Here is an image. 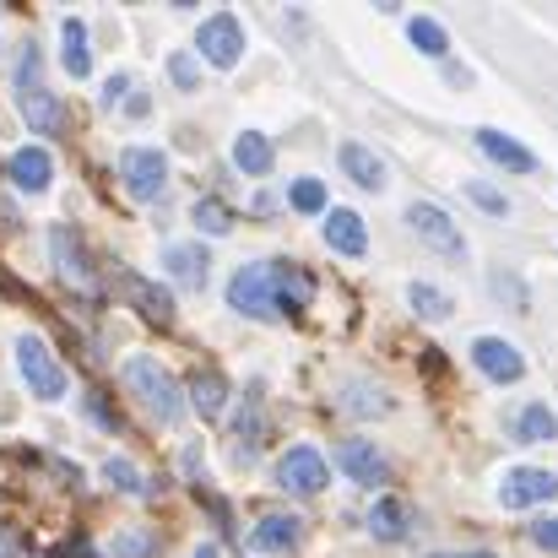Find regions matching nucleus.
Masks as SVG:
<instances>
[{"label": "nucleus", "mask_w": 558, "mask_h": 558, "mask_svg": "<svg viewBox=\"0 0 558 558\" xmlns=\"http://www.w3.org/2000/svg\"><path fill=\"white\" fill-rule=\"evenodd\" d=\"M472 364L488 374V379H499V385H515V379L526 374V359H521L505 337H477V342H472Z\"/></svg>", "instance_id": "11"}, {"label": "nucleus", "mask_w": 558, "mask_h": 558, "mask_svg": "<svg viewBox=\"0 0 558 558\" xmlns=\"http://www.w3.org/2000/svg\"><path fill=\"white\" fill-rule=\"evenodd\" d=\"M44 87V60H38V44H22V60H16V93H38Z\"/></svg>", "instance_id": "31"}, {"label": "nucleus", "mask_w": 558, "mask_h": 558, "mask_svg": "<svg viewBox=\"0 0 558 558\" xmlns=\"http://www.w3.org/2000/svg\"><path fill=\"white\" fill-rule=\"evenodd\" d=\"M125 390H131L147 412H158V417H169V423L185 417V390H180V379L163 369L158 359H147V353L125 364Z\"/></svg>", "instance_id": "1"}, {"label": "nucleus", "mask_w": 558, "mask_h": 558, "mask_svg": "<svg viewBox=\"0 0 558 558\" xmlns=\"http://www.w3.org/2000/svg\"><path fill=\"white\" fill-rule=\"evenodd\" d=\"M548 499H558V477L543 472V466H515L499 483V505L505 510H526V505H548Z\"/></svg>", "instance_id": "9"}, {"label": "nucleus", "mask_w": 558, "mask_h": 558, "mask_svg": "<svg viewBox=\"0 0 558 558\" xmlns=\"http://www.w3.org/2000/svg\"><path fill=\"white\" fill-rule=\"evenodd\" d=\"M228 304L250 320H277V288H271V260H250L228 277Z\"/></svg>", "instance_id": "2"}, {"label": "nucleus", "mask_w": 558, "mask_h": 558, "mask_svg": "<svg viewBox=\"0 0 558 558\" xmlns=\"http://www.w3.org/2000/svg\"><path fill=\"white\" fill-rule=\"evenodd\" d=\"M326 244L337 250V255H364L369 250V228H364V217L353 211V206H326Z\"/></svg>", "instance_id": "12"}, {"label": "nucleus", "mask_w": 558, "mask_h": 558, "mask_svg": "<svg viewBox=\"0 0 558 558\" xmlns=\"http://www.w3.org/2000/svg\"><path fill=\"white\" fill-rule=\"evenodd\" d=\"M515 439L521 445H554L558 439V417L548 401H526L521 417H515Z\"/></svg>", "instance_id": "23"}, {"label": "nucleus", "mask_w": 558, "mask_h": 558, "mask_svg": "<svg viewBox=\"0 0 558 558\" xmlns=\"http://www.w3.org/2000/svg\"><path fill=\"white\" fill-rule=\"evenodd\" d=\"M407 38H412L428 60H445V54H450V38H445V27H439L434 16H412V22H407Z\"/></svg>", "instance_id": "27"}, {"label": "nucleus", "mask_w": 558, "mask_h": 558, "mask_svg": "<svg viewBox=\"0 0 558 558\" xmlns=\"http://www.w3.org/2000/svg\"><path fill=\"white\" fill-rule=\"evenodd\" d=\"M304 543V521L299 515H260L250 532V554H293Z\"/></svg>", "instance_id": "14"}, {"label": "nucleus", "mask_w": 558, "mask_h": 558, "mask_svg": "<svg viewBox=\"0 0 558 558\" xmlns=\"http://www.w3.org/2000/svg\"><path fill=\"white\" fill-rule=\"evenodd\" d=\"M407 304H412V315H423V320H450V293H439V288H428V282H412V288H407Z\"/></svg>", "instance_id": "28"}, {"label": "nucleus", "mask_w": 558, "mask_h": 558, "mask_svg": "<svg viewBox=\"0 0 558 558\" xmlns=\"http://www.w3.org/2000/svg\"><path fill=\"white\" fill-rule=\"evenodd\" d=\"M271 288H277V310H288V315H299L315 299V277L288 260H271Z\"/></svg>", "instance_id": "17"}, {"label": "nucleus", "mask_w": 558, "mask_h": 558, "mask_svg": "<svg viewBox=\"0 0 558 558\" xmlns=\"http://www.w3.org/2000/svg\"><path fill=\"white\" fill-rule=\"evenodd\" d=\"M190 217H195V228L211 233V239H228V233H233V211H228V201H217V195H201Z\"/></svg>", "instance_id": "26"}, {"label": "nucleus", "mask_w": 558, "mask_h": 558, "mask_svg": "<svg viewBox=\"0 0 558 558\" xmlns=\"http://www.w3.org/2000/svg\"><path fill=\"white\" fill-rule=\"evenodd\" d=\"M337 163H342V174H348L359 190H385V185H390L385 158H374L364 142H342V147H337Z\"/></svg>", "instance_id": "16"}, {"label": "nucleus", "mask_w": 558, "mask_h": 558, "mask_svg": "<svg viewBox=\"0 0 558 558\" xmlns=\"http://www.w3.org/2000/svg\"><path fill=\"white\" fill-rule=\"evenodd\" d=\"M337 466H342V477L359 483V488H379V483H385V456H379L374 439H342V445H337Z\"/></svg>", "instance_id": "10"}, {"label": "nucleus", "mask_w": 558, "mask_h": 558, "mask_svg": "<svg viewBox=\"0 0 558 558\" xmlns=\"http://www.w3.org/2000/svg\"><path fill=\"white\" fill-rule=\"evenodd\" d=\"M190 407H195L206 423H217V417L228 412V379H222L217 369L190 374Z\"/></svg>", "instance_id": "20"}, {"label": "nucleus", "mask_w": 558, "mask_h": 558, "mask_svg": "<svg viewBox=\"0 0 558 558\" xmlns=\"http://www.w3.org/2000/svg\"><path fill=\"white\" fill-rule=\"evenodd\" d=\"M369 532L379 537V543H401V537L412 532V505L396 499V494H385V499L369 510Z\"/></svg>", "instance_id": "21"}, {"label": "nucleus", "mask_w": 558, "mask_h": 558, "mask_svg": "<svg viewBox=\"0 0 558 558\" xmlns=\"http://www.w3.org/2000/svg\"><path fill=\"white\" fill-rule=\"evenodd\" d=\"M466 195H472L483 211H494V217H505V211H510V201H505L494 185H483V180H466Z\"/></svg>", "instance_id": "34"}, {"label": "nucleus", "mask_w": 558, "mask_h": 558, "mask_svg": "<svg viewBox=\"0 0 558 558\" xmlns=\"http://www.w3.org/2000/svg\"><path fill=\"white\" fill-rule=\"evenodd\" d=\"M326 483H331V466H326V456L315 445H293V450L277 456V488L282 494L315 499V494H326Z\"/></svg>", "instance_id": "4"}, {"label": "nucleus", "mask_w": 558, "mask_h": 558, "mask_svg": "<svg viewBox=\"0 0 558 558\" xmlns=\"http://www.w3.org/2000/svg\"><path fill=\"white\" fill-rule=\"evenodd\" d=\"M22 120H27L38 136H60L65 109H60V98H54L49 87H38V93H22Z\"/></svg>", "instance_id": "22"}, {"label": "nucleus", "mask_w": 558, "mask_h": 558, "mask_svg": "<svg viewBox=\"0 0 558 558\" xmlns=\"http://www.w3.org/2000/svg\"><path fill=\"white\" fill-rule=\"evenodd\" d=\"M288 206L293 211H310V217H326V185L320 180H293L288 185Z\"/></svg>", "instance_id": "30"}, {"label": "nucleus", "mask_w": 558, "mask_h": 558, "mask_svg": "<svg viewBox=\"0 0 558 558\" xmlns=\"http://www.w3.org/2000/svg\"><path fill=\"white\" fill-rule=\"evenodd\" d=\"M342 407H353V412H385V401H374V385H364V379L348 385V401Z\"/></svg>", "instance_id": "35"}, {"label": "nucleus", "mask_w": 558, "mask_h": 558, "mask_svg": "<svg viewBox=\"0 0 558 558\" xmlns=\"http://www.w3.org/2000/svg\"><path fill=\"white\" fill-rule=\"evenodd\" d=\"M163 266H169V277H174L185 293H201V288H206V250H201V244H169V250H163Z\"/></svg>", "instance_id": "19"}, {"label": "nucleus", "mask_w": 558, "mask_h": 558, "mask_svg": "<svg viewBox=\"0 0 558 558\" xmlns=\"http://www.w3.org/2000/svg\"><path fill=\"white\" fill-rule=\"evenodd\" d=\"M60 38H65V71H71L76 82H87V76H93V38H87L82 16H65V22H60Z\"/></svg>", "instance_id": "24"}, {"label": "nucleus", "mask_w": 558, "mask_h": 558, "mask_svg": "<svg viewBox=\"0 0 558 558\" xmlns=\"http://www.w3.org/2000/svg\"><path fill=\"white\" fill-rule=\"evenodd\" d=\"M125 93H136V82H131V76H109V87H104V104L114 109V104H120Z\"/></svg>", "instance_id": "37"}, {"label": "nucleus", "mask_w": 558, "mask_h": 558, "mask_svg": "<svg viewBox=\"0 0 558 558\" xmlns=\"http://www.w3.org/2000/svg\"><path fill=\"white\" fill-rule=\"evenodd\" d=\"M532 537H537V548L558 554V515H554V521H537V526H532Z\"/></svg>", "instance_id": "36"}, {"label": "nucleus", "mask_w": 558, "mask_h": 558, "mask_svg": "<svg viewBox=\"0 0 558 558\" xmlns=\"http://www.w3.org/2000/svg\"><path fill=\"white\" fill-rule=\"evenodd\" d=\"M120 180L136 201H158L163 185H169V153L158 147H125L120 153Z\"/></svg>", "instance_id": "6"}, {"label": "nucleus", "mask_w": 558, "mask_h": 558, "mask_svg": "<svg viewBox=\"0 0 558 558\" xmlns=\"http://www.w3.org/2000/svg\"><path fill=\"white\" fill-rule=\"evenodd\" d=\"M16 369H22L27 390H33L38 401H65V369L54 364V353H49L33 331L16 337Z\"/></svg>", "instance_id": "3"}, {"label": "nucleus", "mask_w": 558, "mask_h": 558, "mask_svg": "<svg viewBox=\"0 0 558 558\" xmlns=\"http://www.w3.org/2000/svg\"><path fill=\"white\" fill-rule=\"evenodd\" d=\"M477 147H483V153H488L499 169H510V174H532V169H537V158H532V153H526L515 136L494 131V125H483V131H477Z\"/></svg>", "instance_id": "18"}, {"label": "nucleus", "mask_w": 558, "mask_h": 558, "mask_svg": "<svg viewBox=\"0 0 558 558\" xmlns=\"http://www.w3.org/2000/svg\"><path fill=\"white\" fill-rule=\"evenodd\" d=\"M5 174H11V185L22 190V195H44V190L54 185V158L44 147H16Z\"/></svg>", "instance_id": "15"}, {"label": "nucleus", "mask_w": 558, "mask_h": 558, "mask_svg": "<svg viewBox=\"0 0 558 558\" xmlns=\"http://www.w3.org/2000/svg\"><path fill=\"white\" fill-rule=\"evenodd\" d=\"M109 554L114 558H153L158 554V532H147V526H125V532L109 543Z\"/></svg>", "instance_id": "29"}, {"label": "nucleus", "mask_w": 558, "mask_h": 558, "mask_svg": "<svg viewBox=\"0 0 558 558\" xmlns=\"http://www.w3.org/2000/svg\"><path fill=\"white\" fill-rule=\"evenodd\" d=\"M428 558H494V554H428Z\"/></svg>", "instance_id": "39"}, {"label": "nucleus", "mask_w": 558, "mask_h": 558, "mask_svg": "<svg viewBox=\"0 0 558 558\" xmlns=\"http://www.w3.org/2000/svg\"><path fill=\"white\" fill-rule=\"evenodd\" d=\"M195 558H217V548H211V543H201V548H195Z\"/></svg>", "instance_id": "40"}, {"label": "nucleus", "mask_w": 558, "mask_h": 558, "mask_svg": "<svg viewBox=\"0 0 558 558\" xmlns=\"http://www.w3.org/2000/svg\"><path fill=\"white\" fill-rule=\"evenodd\" d=\"M271 158H277V153H271V142H266L260 131L233 136V163H239L250 180H266V174H271Z\"/></svg>", "instance_id": "25"}, {"label": "nucleus", "mask_w": 558, "mask_h": 558, "mask_svg": "<svg viewBox=\"0 0 558 558\" xmlns=\"http://www.w3.org/2000/svg\"><path fill=\"white\" fill-rule=\"evenodd\" d=\"M407 222H412V233H417V239H428L439 255L466 260V239H461V228L450 222V211H445V206H434V201H412V206H407Z\"/></svg>", "instance_id": "8"}, {"label": "nucleus", "mask_w": 558, "mask_h": 558, "mask_svg": "<svg viewBox=\"0 0 558 558\" xmlns=\"http://www.w3.org/2000/svg\"><path fill=\"white\" fill-rule=\"evenodd\" d=\"M169 76L180 82V93H195V87H201V71H195V60H190L185 49H174V54H169Z\"/></svg>", "instance_id": "33"}, {"label": "nucleus", "mask_w": 558, "mask_h": 558, "mask_svg": "<svg viewBox=\"0 0 558 558\" xmlns=\"http://www.w3.org/2000/svg\"><path fill=\"white\" fill-rule=\"evenodd\" d=\"M104 477L120 488V494H147V483H142V472L131 466V461H120V456H109L104 461Z\"/></svg>", "instance_id": "32"}, {"label": "nucleus", "mask_w": 558, "mask_h": 558, "mask_svg": "<svg viewBox=\"0 0 558 558\" xmlns=\"http://www.w3.org/2000/svg\"><path fill=\"white\" fill-rule=\"evenodd\" d=\"M49 250H54V271H60V282H65V288H82V293H93V288H98L93 255H87V244L76 239V228L54 222V228H49Z\"/></svg>", "instance_id": "7"}, {"label": "nucleus", "mask_w": 558, "mask_h": 558, "mask_svg": "<svg viewBox=\"0 0 558 558\" xmlns=\"http://www.w3.org/2000/svg\"><path fill=\"white\" fill-rule=\"evenodd\" d=\"M120 288L131 293V304L142 310L147 326H174V299H169V288H158V282H147V277H136V271H120Z\"/></svg>", "instance_id": "13"}, {"label": "nucleus", "mask_w": 558, "mask_h": 558, "mask_svg": "<svg viewBox=\"0 0 558 558\" xmlns=\"http://www.w3.org/2000/svg\"><path fill=\"white\" fill-rule=\"evenodd\" d=\"M147 109H153V104H147V93H136V98L125 104V114H131V120H147Z\"/></svg>", "instance_id": "38"}, {"label": "nucleus", "mask_w": 558, "mask_h": 558, "mask_svg": "<svg viewBox=\"0 0 558 558\" xmlns=\"http://www.w3.org/2000/svg\"><path fill=\"white\" fill-rule=\"evenodd\" d=\"M195 49H201V60H206L211 71H233V65L244 60V27H239V16H233V11L206 16L201 33H195Z\"/></svg>", "instance_id": "5"}]
</instances>
